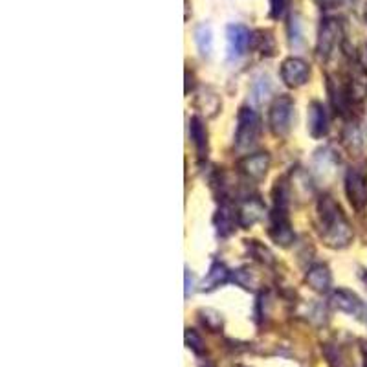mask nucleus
I'll return each mask as SVG.
<instances>
[{
  "label": "nucleus",
  "instance_id": "obj_1",
  "mask_svg": "<svg viewBox=\"0 0 367 367\" xmlns=\"http://www.w3.org/2000/svg\"><path fill=\"white\" fill-rule=\"evenodd\" d=\"M320 235L331 248H345L352 239L351 224L343 215L342 208L332 196H322L318 202Z\"/></svg>",
  "mask_w": 367,
  "mask_h": 367
},
{
  "label": "nucleus",
  "instance_id": "obj_2",
  "mask_svg": "<svg viewBox=\"0 0 367 367\" xmlns=\"http://www.w3.org/2000/svg\"><path fill=\"white\" fill-rule=\"evenodd\" d=\"M261 131V120L257 116L256 111L248 107H242L237 114V131H235V147L239 151L250 149L259 138Z\"/></svg>",
  "mask_w": 367,
  "mask_h": 367
},
{
  "label": "nucleus",
  "instance_id": "obj_3",
  "mask_svg": "<svg viewBox=\"0 0 367 367\" xmlns=\"http://www.w3.org/2000/svg\"><path fill=\"white\" fill-rule=\"evenodd\" d=\"M292 114H294V101L290 96H279L274 100L268 112V125L274 136L285 138L290 131Z\"/></svg>",
  "mask_w": 367,
  "mask_h": 367
},
{
  "label": "nucleus",
  "instance_id": "obj_4",
  "mask_svg": "<svg viewBox=\"0 0 367 367\" xmlns=\"http://www.w3.org/2000/svg\"><path fill=\"white\" fill-rule=\"evenodd\" d=\"M340 39H342V24L336 19L322 20L320 33H318V56L322 59H329L340 45Z\"/></svg>",
  "mask_w": 367,
  "mask_h": 367
},
{
  "label": "nucleus",
  "instance_id": "obj_5",
  "mask_svg": "<svg viewBox=\"0 0 367 367\" xmlns=\"http://www.w3.org/2000/svg\"><path fill=\"white\" fill-rule=\"evenodd\" d=\"M288 210L287 208H276L274 206V212L270 213V228H268V233H270L272 241L279 244V247H290L296 235L292 232L290 221H288Z\"/></svg>",
  "mask_w": 367,
  "mask_h": 367
},
{
  "label": "nucleus",
  "instance_id": "obj_6",
  "mask_svg": "<svg viewBox=\"0 0 367 367\" xmlns=\"http://www.w3.org/2000/svg\"><path fill=\"white\" fill-rule=\"evenodd\" d=\"M311 76V68L299 57H288L281 63V81L290 88L303 86Z\"/></svg>",
  "mask_w": 367,
  "mask_h": 367
},
{
  "label": "nucleus",
  "instance_id": "obj_7",
  "mask_svg": "<svg viewBox=\"0 0 367 367\" xmlns=\"http://www.w3.org/2000/svg\"><path fill=\"white\" fill-rule=\"evenodd\" d=\"M345 193L354 210H362L367 204V175L360 169H351L345 176Z\"/></svg>",
  "mask_w": 367,
  "mask_h": 367
},
{
  "label": "nucleus",
  "instance_id": "obj_8",
  "mask_svg": "<svg viewBox=\"0 0 367 367\" xmlns=\"http://www.w3.org/2000/svg\"><path fill=\"white\" fill-rule=\"evenodd\" d=\"M226 45L228 57H230V59H239V57H242L247 54L248 46H251L250 30L242 24H228Z\"/></svg>",
  "mask_w": 367,
  "mask_h": 367
},
{
  "label": "nucleus",
  "instance_id": "obj_9",
  "mask_svg": "<svg viewBox=\"0 0 367 367\" xmlns=\"http://www.w3.org/2000/svg\"><path fill=\"white\" fill-rule=\"evenodd\" d=\"M331 305L336 311L345 312V314H351V316L360 318L366 312V305L360 297L354 294L352 290L348 288H338L331 294Z\"/></svg>",
  "mask_w": 367,
  "mask_h": 367
},
{
  "label": "nucleus",
  "instance_id": "obj_10",
  "mask_svg": "<svg viewBox=\"0 0 367 367\" xmlns=\"http://www.w3.org/2000/svg\"><path fill=\"white\" fill-rule=\"evenodd\" d=\"M307 125H309V134H311L314 140H320L323 136H327L329 118L323 103H320V101H312L311 105H309Z\"/></svg>",
  "mask_w": 367,
  "mask_h": 367
},
{
  "label": "nucleus",
  "instance_id": "obj_11",
  "mask_svg": "<svg viewBox=\"0 0 367 367\" xmlns=\"http://www.w3.org/2000/svg\"><path fill=\"white\" fill-rule=\"evenodd\" d=\"M268 167H270V156L268 153H256V155L244 156L239 162V169L242 175H247L251 180H261L267 175Z\"/></svg>",
  "mask_w": 367,
  "mask_h": 367
},
{
  "label": "nucleus",
  "instance_id": "obj_12",
  "mask_svg": "<svg viewBox=\"0 0 367 367\" xmlns=\"http://www.w3.org/2000/svg\"><path fill=\"white\" fill-rule=\"evenodd\" d=\"M239 226L242 228H250L253 226L257 221H261L263 215H265V204L257 198H248L244 204L239 210Z\"/></svg>",
  "mask_w": 367,
  "mask_h": 367
},
{
  "label": "nucleus",
  "instance_id": "obj_13",
  "mask_svg": "<svg viewBox=\"0 0 367 367\" xmlns=\"http://www.w3.org/2000/svg\"><path fill=\"white\" fill-rule=\"evenodd\" d=\"M305 279H307L309 287L316 292H327L329 287H331V272H329V268L325 267V265H322V263L312 265V267L309 268Z\"/></svg>",
  "mask_w": 367,
  "mask_h": 367
},
{
  "label": "nucleus",
  "instance_id": "obj_14",
  "mask_svg": "<svg viewBox=\"0 0 367 367\" xmlns=\"http://www.w3.org/2000/svg\"><path fill=\"white\" fill-rule=\"evenodd\" d=\"M230 279V270L226 268V265H222V263H213L210 272L204 277V281H202L201 288L202 290H213V288L221 287L224 283Z\"/></svg>",
  "mask_w": 367,
  "mask_h": 367
},
{
  "label": "nucleus",
  "instance_id": "obj_15",
  "mask_svg": "<svg viewBox=\"0 0 367 367\" xmlns=\"http://www.w3.org/2000/svg\"><path fill=\"white\" fill-rule=\"evenodd\" d=\"M189 138H192L193 146L196 147V153L201 156L206 155L208 151V132L206 127L202 123V120L198 116H193L189 120Z\"/></svg>",
  "mask_w": 367,
  "mask_h": 367
},
{
  "label": "nucleus",
  "instance_id": "obj_16",
  "mask_svg": "<svg viewBox=\"0 0 367 367\" xmlns=\"http://www.w3.org/2000/svg\"><path fill=\"white\" fill-rule=\"evenodd\" d=\"M215 224L219 235L226 237L233 232L235 224H239V215H235L230 206H222L215 217Z\"/></svg>",
  "mask_w": 367,
  "mask_h": 367
},
{
  "label": "nucleus",
  "instance_id": "obj_17",
  "mask_svg": "<svg viewBox=\"0 0 367 367\" xmlns=\"http://www.w3.org/2000/svg\"><path fill=\"white\" fill-rule=\"evenodd\" d=\"M195 42L196 48L204 57H210L213 52V31L210 24H198L195 28Z\"/></svg>",
  "mask_w": 367,
  "mask_h": 367
},
{
  "label": "nucleus",
  "instance_id": "obj_18",
  "mask_svg": "<svg viewBox=\"0 0 367 367\" xmlns=\"http://www.w3.org/2000/svg\"><path fill=\"white\" fill-rule=\"evenodd\" d=\"M251 45L256 50L267 54V56H274V52H276V39L268 30H259L251 33Z\"/></svg>",
  "mask_w": 367,
  "mask_h": 367
},
{
  "label": "nucleus",
  "instance_id": "obj_19",
  "mask_svg": "<svg viewBox=\"0 0 367 367\" xmlns=\"http://www.w3.org/2000/svg\"><path fill=\"white\" fill-rule=\"evenodd\" d=\"M270 91V79H268V77H259V79L253 83V86H251V100L256 101V103H263V101L268 97Z\"/></svg>",
  "mask_w": 367,
  "mask_h": 367
},
{
  "label": "nucleus",
  "instance_id": "obj_20",
  "mask_svg": "<svg viewBox=\"0 0 367 367\" xmlns=\"http://www.w3.org/2000/svg\"><path fill=\"white\" fill-rule=\"evenodd\" d=\"M343 141H345V146L351 149V151H357L362 147V134L358 131L354 125H349L345 131H343Z\"/></svg>",
  "mask_w": 367,
  "mask_h": 367
},
{
  "label": "nucleus",
  "instance_id": "obj_21",
  "mask_svg": "<svg viewBox=\"0 0 367 367\" xmlns=\"http://www.w3.org/2000/svg\"><path fill=\"white\" fill-rule=\"evenodd\" d=\"M233 281L237 285H241L242 288H247V290H251V288L256 287V277L251 276V272L248 268H241V270H237L233 274Z\"/></svg>",
  "mask_w": 367,
  "mask_h": 367
},
{
  "label": "nucleus",
  "instance_id": "obj_22",
  "mask_svg": "<svg viewBox=\"0 0 367 367\" xmlns=\"http://www.w3.org/2000/svg\"><path fill=\"white\" fill-rule=\"evenodd\" d=\"M202 314V322L204 325L212 329V331H219L222 325V316L217 311H212V309H206V311H201Z\"/></svg>",
  "mask_w": 367,
  "mask_h": 367
},
{
  "label": "nucleus",
  "instance_id": "obj_23",
  "mask_svg": "<svg viewBox=\"0 0 367 367\" xmlns=\"http://www.w3.org/2000/svg\"><path fill=\"white\" fill-rule=\"evenodd\" d=\"M186 345L189 349H192L193 352H196V354H201L202 351H204V343H202V338L196 334V331H193V329H186Z\"/></svg>",
  "mask_w": 367,
  "mask_h": 367
},
{
  "label": "nucleus",
  "instance_id": "obj_24",
  "mask_svg": "<svg viewBox=\"0 0 367 367\" xmlns=\"http://www.w3.org/2000/svg\"><path fill=\"white\" fill-rule=\"evenodd\" d=\"M250 248H251V256L256 257V259H259V261H263V263L274 261V259H272L270 251H268L265 247H261V244H259L257 241H251Z\"/></svg>",
  "mask_w": 367,
  "mask_h": 367
},
{
  "label": "nucleus",
  "instance_id": "obj_25",
  "mask_svg": "<svg viewBox=\"0 0 367 367\" xmlns=\"http://www.w3.org/2000/svg\"><path fill=\"white\" fill-rule=\"evenodd\" d=\"M288 0H270V17L272 19H279L287 10Z\"/></svg>",
  "mask_w": 367,
  "mask_h": 367
},
{
  "label": "nucleus",
  "instance_id": "obj_26",
  "mask_svg": "<svg viewBox=\"0 0 367 367\" xmlns=\"http://www.w3.org/2000/svg\"><path fill=\"white\" fill-rule=\"evenodd\" d=\"M322 10H331V8H334V6L338 4V0H314Z\"/></svg>",
  "mask_w": 367,
  "mask_h": 367
},
{
  "label": "nucleus",
  "instance_id": "obj_27",
  "mask_svg": "<svg viewBox=\"0 0 367 367\" xmlns=\"http://www.w3.org/2000/svg\"><path fill=\"white\" fill-rule=\"evenodd\" d=\"M192 292H193V277H192V272L186 268V297L192 296Z\"/></svg>",
  "mask_w": 367,
  "mask_h": 367
},
{
  "label": "nucleus",
  "instance_id": "obj_28",
  "mask_svg": "<svg viewBox=\"0 0 367 367\" xmlns=\"http://www.w3.org/2000/svg\"><path fill=\"white\" fill-rule=\"evenodd\" d=\"M362 352H364V367H367V343L362 348Z\"/></svg>",
  "mask_w": 367,
  "mask_h": 367
},
{
  "label": "nucleus",
  "instance_id": "obj_29",
  "mask_svg": "<svg viewBox=\"0 0 367 367\" xmlns=\"http://www.w3.org/2000/svg\"><path fill=\"white\" fill-rule=\"evenodd\" d=\"M366 20H367V8H366Z\"/></svg>",
  "mask_w": 367,
  "mask_h": 367
},
{
  "label": "nucleus",
  "instance_id": "obj_30",
  "mask_svg": "<svg viewBox=\"0 0 367 367\" xmlns=\"http://www.w3.org/2000/svg\"><path fill=\"white\" fill-rule=\"evenodd\" d=\"M237 367H242V366H237Z\"/></svg>",
  "mask_w": 367,
  "mask_h": 367
}]
</instances>
